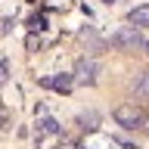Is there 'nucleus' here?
<instances>
[{"instance_id": "f257e3e1", "label": "nucleus", "mask_w": 149, "mask_h": 149, "mask_svg": "<svg viewBox=\"0 0 149 149\" xmlns=\"http://www.w3.org/2000/svg\"><path fill=\"white\" fill-rule=\"evenodd\" d=\"M112 47H115V50H137V47H143V34H140V28H134V25L118 28V31L112 34Z\"/></svg>"}, {"instance_id": "f03ea898", "label": "nucleus", "mask_w": 149, "mask_h": 149, "mask_svg": "<svg viewBox=\"0 0 149 149\" xmlns=\"http://www.w3.org/2000/svg\"><path fill=\"white\" fill-rule=\"evenodd\" d=\"M96 74H100V65L93 59H78L74 72H72V81L74 84H96Z\"/></svg>"}, {"instance_id": "7ed1b4c3", "label": "nucleus", "mask_w": 149, "mask_h": 149, "mask_svg": "<svg viewBox=\"0 0 149 149\" xmlns=\"http://www.w3.org/2000/svg\"><path fill=\"white\" fill-rule=\"evenodd\" d=\"M115 121H118L121 127H127V130H137L143 124V115H140L137 106H118L115 109Z\"/></svg>"}, {"instance_id": "20e7f679", "label": "nucleus", "mask_w": 149, "mask_h": 149, "mask_svg": "<svg viewBox=\"0 0 149 149\" xmlns=\"http://www.w3.org/2000/svg\"><path fill=\"white\" fill-rule=\"evenodd\" d=\"M127 19L134 22V28H146L149 25V6H134Z\"/></svg>"}, {"instance_id": "39448f33", "label": "nucleus", "mask_w": 149, "mask_h": 149, "mask_svg": "<svg viewBox=\"0 0 149 149\" xmlns=\"http://www.w3.org/2000/svg\"><path fill=\"white\" fill-rule=\"evenodd\" d=\"M50 87H53V90H59V93H68L74 87V81H72V74H56V78H50Z\"/></svg>"}, {"instance_id": "423d86ee", "label": "nucleus", "mask_w": 149, "mask_h": 149, "mask_svg": "<svg viewBox=\"0 0 149 149\" xmlns=\"http://www.w3.org/2000/svg\"><path fill=\"white\" fill-rule=\"evenodd\" d=\"M78 121H81V127H87V130H96V127H100V124H96V121H100V118H96V112H84Z\"/></svg>"}, {"instance_id": "0eeeda50", "label": "nucleus", "mask_w": 149, "mask_h": 149, "mask_svg": "<svg viewBox=\"0 0 149 149\" xmlns=\"http://www.w3.org/2000/svg\"><path fill=\"white\" fill-rule=\"evenodd\" d=\"M47 25V16H40V13H37V16H31L28 19V28H31V31H40V28Z\"/></svg>"}, {"instance_id": "6e6552de", "label": "nucleus", "mask_w": 149, "mask_h": 149, "mask_svg": "<svg viewBox=\"0 0 149 149\" xmlns=\"http://www.w3.org/2000/svg\"><path fill=\"white\" fill-rule=\"evenodd\" d=\"M40 130H47V134H56L59 127H56V121H53V118H44V121H40Z\"/></svg>"}, {"instance_id": "1a4fd4ad", "label": "nucleus", "mask_w": 149, "mask_h": 149, "mask_svg": "<svg viewBox=\"0 0 149 149\" xmlns=\"http://www.w3.org/2000/svg\"><path fill=\"white\" fill-rule=\"evenodd\" d=\"M6 74H9V65H6V62H0V87L6 84Z\"/></svg>"}, {"instance_id": "9d476101", "label": "nucleus", "mask_w": 149, "mask_h": 149, "mask_svg": "<svg viewBox=\"0 0 149 149\" xmlns=\"http://www.w3.org/2000/svg\"><path fill=\"white\" fill-rule=\"evenodd\" d=\"M140 127H143V130H146V134H149V121H146V118H143V124H140Z\"/></svg>"}, {"instance_id": "9b49d317", "label": "nucleus", "mask_w": 149, "mask_h": 149, "mask_svg": "<svg viewBox=\"0 0 149 149\" xmlns=\"http://www.w3.org/2000/svg\"><path fill=\"white\" fill-rule=\"evenodd\" d=\"M106 3H112V0H106Z\"/></svg>"}]
</instances>
